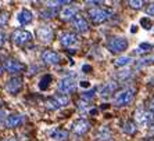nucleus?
Instances as JSON below:
<instances>
[{"instance_id": "nucleus-1", "label": "nucleus", "mask_w": 154, "mask_h": 141, "mask_svg": "<svg viewBox=\"0 0 154 141\" xmlns=\"http://www.w3.org/2000/svg\"><path fill=\"white\" fill-rule=\"evenodd\" d=\"M89 17L92 20V22H94V24H103V22L108 21L112 17V11L106 7L96 6V7L89 8Z\"/></svg>"}, {"instance_id": "nucleus-2", "label": "nucleus", "mask_w": 154, "mask_h": 141, "mask_svg": "<svg viewBox=\"0 0 154 141\" xmlns=\"http://www.w3.org/2000/svg\"><path fill=\"white\" fill-rule=\"evenodd\" d=\"M136 94V88L135 87H125L119 93H117L114 98V104L117 106H126L133 101V97Z\"/></svg>"}, {"instance_id": "nucleus-3", "label": "nucleus", "mask_w": 154, "mask_h": 141, "mask_svg": "<svg viewBox=\"0 0 154 141\" xmlns=\"http://www.w3.org/2000/svg\"><path fill=\"white\" fill-rule=\"evenodd\" d=\"M107 49L114 54H119L128 49V40L125 38H121V36H114L108 40Z\"/></svg>"}, {"instance_id": "nucleus-4", "label": "nucleus", "mask_w": 154, "mask_h": 141, "mask_svg": "<svg viewBox=\"0 0 154 141\" xmlns=\"http://www.w3.org/2000/svg\"><path fill=\"white\" fill-rule=\"evenodd\" d=\"M32 33L28 31H24V29H15L11 35V40L13 43H15L17 46L24 47L25 44H28L29 42H32Z\"/></svg>"}, {"instance_id": "nucleus-5", "label": "nucleus", "mask_w": 154, "mask_h": 141, "mask_svg": "<svg viewBox=\"0 0 154 141\" xmlns=\"http://www.w3.org/2000/svg\"><path fill=\"white\" fill-rule=\"evenodd\" d=\"M135 122L140 126H151L154 124V115L146 110H136L135 111Z\"/></svg>"}, {"instance_id": "nucleus-6", "label": "nucleus", "mask_w": 154, "mask_h": 141, "mask_svg": "<svg viewBox=\"0 0 154 141\" xmlns=\"http://www.w3.org/2000/svg\"><path fill=\"white\" fill-rule=\"evenodd\" d=\"M69 104V98L64 94L60 95H54L51 98H49L46 101V106L49 110H60V108H64Z\"/></svg>"}, {"instance_id": "nucleus-7", "label": "nucleus", "mask_w": 154, "mask_h": 141, "mask_svg": "<svg viewBox=\"0 0 154 141\" xmlns=\"http://www.w3.org/2000/svg\"><path fill=\"white\" fill-rule=\"evenodd\" d=\"M3 68L10 74H21L26 69L25 64H22L21 61L15 60V58H7L3 62Z\"/></svg>"}, {"instance_id": "nucleus-8", "label": "nucleus", "mask_w": 154, "mask_h": 141, "mask_svg": "<svg viewBox=\"0 0 154 141\" xmlns=\"http://www.w3.org/2000/svg\"><path fill=\"white\" fill-rule=\"evenodd\" d=\"M76 90V82L72 78H64L58 83V92L64 95H68Z\"/></svg>"}, {"instance_id": "nucleus-9", "label": "nucleus", "mask_w": 154, "mask_h": 141, "mask_svg": "<svg viewBox=\"0 0 154 141\" xmlns=\"http://www.w3.org/2000/svg\"><path fill=\"white\" fill-rule=\"evenodd\" d=\"M36 38L42 43H51L54 38L53 29L50 26H47V25H42V26L36 29Z\"/></svg>"}, {"instance_id": "nucleus-10", "label": "nucleus", "mask_w": 154, "mask_h": 141, "mask_svg": "<svg viewBox=\"0 0 154 141\" xmlns=\"http://www.w3.org/2000/svg\"><path fill=\"white\" fill-rule=\"evenodd\" d=\"M25 120H26V118L24 116V115H21V113H13V115L7 116L4 124H6V127H8V129H14V127H18V126H21V124H24Z\"/></svg>"}, {"instance_id": "nucleus-11", "label": "nucleus", "mask_w": 154, "mask_h": 141, "mask_svg": "<svg viewBox=\"0 0 154 141\" xmlns=\"http://www.w3.org/2000/svg\"><path fill=\"white\" fill-rule=\"evenodd\" d=\"M90 129V123L86 119H78L72 123V131L76 134V136H83L89 131Z\"/></svg>"}, {"instance_id": "nucleus-12", "label": "nucleus", "mask_w": 154, "mask_h": 141, "mask_svg": "<svg viewBox=\"0 0 154 141\" xmlns=\"http://www.w3.org/2000/svg\"><path fill=\"white\" fill-rule=\"evenodd\" d=\"M60 42L64 47H74L78 44L79 38L75 33H72V32H64V33H61V36H60Z\"/></svg>"}, {"instance_id": "nucleus-13", "label": "nucleus", "mask_w": 154, "mask_h": 141, "mask_svg": "<svg viewBox=\"0 0 154 141\" xmlns=\"http://www.w3.org/2000/svg\"><path fill=\"white\" fill-rule=\"evenodd\" d=\"M6 88H7V92L10 94H18L22 88V79L20 76H14V78L8 79Z\"/></svg>"}, {"instance_id": "nucleus-14", "label": "nucleus", "mask_w": 154, "mask_h": 141, "mask_svg": "<svg viewBox=\"0 0 154 141\" xmlns=\"http://www.w3.org/2000/svg\"><path fill=\"white\" fill-rule=\"evenodd\" d=\"M42 60L47 65H57L61 61V57L53 50H45L42 53Z\"/></svg>"}, {"instance_id": "nucleus-15", "label": "nucleus", "mask_w": 154, "mask_h": 141, "mask_svg": "<svg viewBox=\"0 0 154 141\" xmlns=\"http://www.w3.org/2000/svg\"><path fill=\"white\" fill-rule=\"evenodd\" d=\"M117 88H118V83L117 82H106L103 86H100L99 88V94L101 97H110L112 93L117 92Z\"/></svg>"}, {"instance_id": "nucleus-16", "label": "nucleus", "mask_w": 154, "mask_h": 141, "mask_svg": "<svg viewBox=\"0 0 154 141\" xmlns=\"http://www.w3.org/2000/svg\"><path fill=\"white\" fill-rule=\"evenodd\" d=\"M78 15V8L74 6H65L63 10L60 11V18L63 21H72L74 18Z\"/></svg>"}, {"instance_id": "nucleus-17", "label": "nucleus", "mask_w": 154, "mask_h": 141, "mask_svg": "<svg viewBox=\"0 0 154 141\" xmlns=\"http://www.w3.org/2000/svg\"><path fill=\"white\" fill-rule=\"evenodd\" d=\"M72 26L75 28L76 32H81V33L89 31V24H88V21H86L81 14H78L74 20H72Z\"/></svg>"}, {"instance_id": "nucleus-18", "label": "nucleus", "mask_w": 154, "mask_h": 141, "mask_svg": "<svg viewBox=\"0 0 154 141\" xmlns=\"http://www.w3.org/2000/svg\"><path fill=\"white\" fill-rule=\"evenodd\" d=\"M17 20H18V22H20L21 25H28V24H31V22H32L33 14L29 10L24 8V10H21V11H20V14L17 15Z\"/></svg>"}, {"instance_id": "nucleus-19", "label": "nucleus", "mask_w": 154, "mask_h": 141, "mask_svg": "<svg viewBox=\"0 0 154 141\" xmlns=\"http://www.w3.org/2000/svg\"><path fill=\"white\" fill-rule=\"evenodd\" d=\"M136 122H133V120H126L125 123H124V126H122V130H124V133L126 134H135L137 131V127H136Z\"/></svg>"}, {"instance_id": "nucleus-20", "label": "nucleus", "mask_w": 154, "mask_h": 141, "mask_svg": "<svg viewBox=\"0 0 154 141\" xmlns=\"http://www.w3.org/2000/svg\"><path fill=\"white\" fill-rule=\"evenodd\" d=\"M111 137H112V134L107 127H101L100 130L97 131V138H99V141H111Z\"/></svg>"}, {"instance_id": "nucleus-21", "label": "nucleus", "mask_w": 154, "mask_h": 141, "mask_svg": "<svg viewBox=\"0 0 154 141\" xmlns=\"http://www.w3.org/2000/svg\"><path fill=\"white\" fill-rule=\"evenodd\" d=\"M69 136V133L67 130H61V129H58V130H54L53 133H51V138H54V140L57 141H63L65 140V138Z\"/></svg>"}, {"instance_id": "nucleus-22", "label": "nucleus", "mask_w": 154, "mask_h": 141, "mask_svg": "<svg viewBox=\"0 0 154 141\" xmlns=\"http://www.w3.org/2000/svg\"><path fill=\"white\" fill-rule=\"evenodd\" d=\"M72 0H47V8H57L63 4H69Z\"/></svg>"}, {"instance_id": "nucleus-23", "label": "nucleus", "mask_w": 154, "mask_h": 141, "mask_svg": "<svg viewBox=\"0 0 154 141\" xmlns=\"http://www.w3.org/2000/svg\"><path fill=\"white\" fill-rule=\"evenodd\" d=\"M132 62V58L131 57H118L117 60L114 61V65L115 67H125V65H128V64Z\"/></svg>"}, {"instance_id": "nucleus-24", "label": "nucleus", "mask_w": 154, "mask_h": 141, "mask_svg": "<svg viewBox=\"0 0 154 141\" xmlns=\"http://www.w3.org/2000/svg\"><path fill=\"white\" fill-rule=\"evenodd\" d=\"M151 50H153V44H150V43H142V44H139V47H137L136 53L143 54V53H149Z\"/></svg>"}, {"instance_id": "nucleus-25", "label": "nucleus", "mask_w": 154, "mask_h": 141, "mask_svg": "<svg viewBox=\"0 0 154 141\" xmlns=\"http://www.w3.org/2000/svg\"><path fill=\"white\" fill-rule=\"evenodd\" d=\"M50 82H51V76H50V75L43 76L42 80H40V83H39V87L42 88V90H46V88L50 86Z\"/></svg>"}, {"instance_id": "nucleus-26", "label": "nucleus", "mask_w": 154, "mask_h": 141, "mask_svg": "<svg viewBox=\"0 0 154 141\" xmlns=\"http://www.w3.org/2000/svg\"><path fill=\"white\" fill-rule=\"evenodd\" d=\"M151 64H154V56L151 57H146V58H142V60L137 62V67H147V65H151Z\"/></svg>"}, {"instance_id": "nucleus-27", "label": "nucleus", "mask_w": 154, "mask_h": 141, "mask_svg": "<svg viewBox=\"0 0 154 141\" xmlns=\"http://www.w3.org/2000/svg\"><path fill=\"white\" fill-rule=\"evenodd\" d=\"M128 3H129V6L132 8H135V10H140V8L144 6L143 0H128Z\"/></svg>"}, {"instance_id": "nucleus-28", "label": "nucleus", "mask_w": 154, "mask_h": 141, "mask_svg": "<svg viewBox=\"0 0 154 141\" xmlns=\"http://www.w3.org/2000/svg\"><path fill=\"white\" fill-rule=\"evenodd\" d=\"M54 11H51V10H45V11H42V18H45V20H50V18H53L54 17Z\"/></svg>"}, {"instance_id": "nucleus-29", "label": "nucleus", "mask_w": 154, "mask_h": 141, "mask_svg": "<svg viewBox=\"0 0 154 141\" xmlns=\"http://www.w3.org/2000/svg\"><path fill=\"white\" fill-rule=\"evenodd\" d=\"M86 4L88 6H92V7H96V6H99V4H101L104 2V0H85Z\"/></svg>"}, {"instance_id": "nucleus-30", "label": "nucleus", "mask_w": 154, "mask_h": 141, "mask_svg": "<svg viewBox=\"0 0 154 141\" xmlns=\"http://www.w3.org/2000/svg\"><path fill=\"white\" fill-rule=\"evenodd\" d=\"M140 24L143 25L144 29H150L151 28V22H150V20H147V18H142V20H140Z\"/></svg>"}, {"instance_id": "nucleus-31", "label": "nucleus", "mask_w": 154, "mask_h": 141, "mask_svg": "<svg viewBox=\"0 0 154 141\" xmlns=\"http://www.w3.org/2000/svg\"><path fill=\"white\" fill-rule=\"evenodd\" d=\"M94 97V90H92V92H86L85 94L82 95V98L86 100V101H90V100Z\"/></svg>"}, {"instance_id": "nucleus-32", "label": "nucleus", "mask_w": 154, "mask_h": 141, "mask_svg": "<svg viewBox=\"0 0 154 141\" xmlns=\"http://www.w3.org/2000/svg\"><path fill=\"white\" fill-rule=\"evenodd\" d=\"M7 21H8V15L7 14H2V15H0V26H2V25H6V24H7Z\"/></svg>"}, {"instance_id": "nucleus-33", "label": "nucleus", "mask_w": 154, "mask_h": 141, "mask_svg": "<svg viewBox=\"0 0 154 141\" xmlns=\"http://www.w3.org/2000/svg\"><path fill=\"white\" fill-rule=\"evenodd\" d=\"M146 14L147 15H154V3L150 4V6L146 8Z\"/></svg>"}, {"instance_id": "nucleus-34", "label": "nucleus", "mask_w": 154, "mask_h": 141, "mask_svg": "<svg viewBox=\"0 0 154 141\" xmlns=\"http://www.w3.org/2000/svg\"><path fill=\"white\" fill-rule=\"evenodd\" d=\"M82 69H83V72H85V74H88V72H90V70H92V67H90V65H83Z\"/></svg>"}, {"instance_id": "nucleus-35", "label": "nucleus", "mask_w": 154, "mask_h": 141, "mask_svg": "<svg viewBox=\"0 0 154 141\" xmlns=\"http://www.w3.org/2000/svg\"><path fill=\"white\" fill-rule=\"evenodd\" d=\"M150 110H151V112L154 113V98L151 100V102H150Z\"/></svg>"}, {"instance_id": "nucleus-36", "label": "nucleus", "mask_w": 154, "mask_h": 141, "mask_svg": "<svg viewBox=\"0 0 154 141\" xmlns=\"http://www.w3.org/2000/svg\"><path fill=\"white\" fill-rule=\"evenodd\" d=\"M81 86H82V87H88L89 83H88V82H81Z\"/></svg>"}, {"instance_id": "nucleus-37", "label": "nucleus", "mask_w": 154, "mask_h": 141, "mask_svg": "<svg viewBox=\"0 0 154 141\" xmlns=\"http://www.w3.org/2000/svg\"><path fill=\"white\" fill-rule=\"evenodd\" d=\"M3 141H15L14 138H6V140H3Z\"/></svg>"}, {"instance_id": "nucleus-38", "label": "nucleus", "mask_w": 154, "mask_h": 141, "mask_svg": "<svg viewBox=\"0 0 154 141\" xmlns=\"http://www.w3.org/2000/svg\"><path fill=\"white\" fill-rule=\"evenodd\" d=\"M0 106H2V102H0Z\"/></svg>"}]
</instances>
